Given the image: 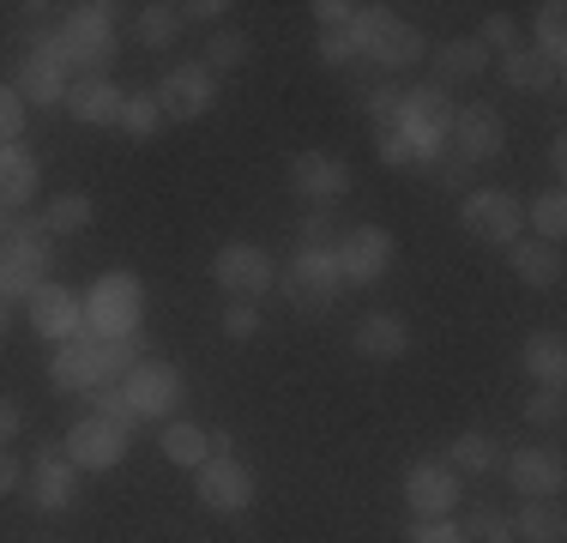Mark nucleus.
Segmentation results:
<instances>
[{"label": "nucleus", "mask_w": 567, "mask_h": 543, "mask_svg": "<svg viewBox=\"0 0 567 543\" xmlns=\"http://www.w3.org/2000/svg\"><path fill=\"white\" fill-rule=\"evenodd\" d=\"M507 478L525 501H556L561 483H567V465H561V453H549V447H519V453L507 459Z\"/></svg>", "instance_id": "6ab92c4d"}, {"label": "nucleus", "mask_w": 567, "mask_h": 543, "mask_svg": "<svg viewBox=\"0 0 567 543\" xmlns=\"http://www.w3.org/2000/svg\"><path fill=\"white\" fill-rule=\"evenodd\" d=\"M350 345H357L369 362H399L404 350H411V326H404L399 315H386V308H374V315L357 320V338H350Z\"/></svg>", "instance_id": "412c9836"}, {"label": "nucleus", "mask_w": 567, "mask_h": 543, "mask_svg": "<svg viewBox=\"0 0 567 543\" xmlns=\"http://www.w3.org/2000/svg\"><path fill=\"white\" fill-rule=\"evenodd\" d=\"M483 61H489V54H483L477 37H453V43L435 49V85H441V91H447V85H465V79L483 73Z\"/></svg>", "instance_id": "a878e982"}, {"label": "nucleus", "mask_w": 567, "mask_h": 543, "mask_svg": "<svg viewBox=\"0 0 567 543\" xmlns=\"http://www.w3.org/2000/svg\"><path fill=\"white\" fill-rule=\"evenodd\" d=\"M458 532H465V543H519V537H513V520H507V513H495V508H477Z\"/></svg>", "instance_id": "79ce46f5"}, {"label": "nucleus", "mask_w": 567, "mask_h": 543, "mask_svg": "<svg viewBox=\"0 0 567 543\" xmlns=\"http://www.w3.org/2000/svg\"><path fill=\"white\" fill-rule=\"evenodd\" d=\"M212 278H218L236 303H254V296H266L278 284V272H272V254L266 248H254V242H229V248H218V260H212Z\"/></svg>", "instance_id": "9d476101"}, {"label": "nucleus", "mask_w": 567, "mask_h": 543, "mask_svg": "<svg viewBox=\"0 0 567 543\" xmlns=\"http://www.w3.org/2000/svg\"><path fill=\"white\" fill-rule=\"evenodd\" d=\"M0 338H7V303H0Z\"/></svg>", "instance_id": "bf43d9fd"}, {"label": "nucleus", "mask_w": 567, "mask_h": 543, "mask_svg": "<svg viewBox=\"0 0 567 543\" xmlns=\"http://www.w3.org/2000/svg\"><path fill=\"white\" fill-rule=\"evenodd\" d=\"M91 417H103V423L121 429V434H133V429L145 423V417L133 411V399L121 392V380H110V387H97V411H91Z\"/></svg>", "instance_id": "e433bc0d"}, {"label": "nucleus", "mask_w": 567, "mask_h": 543, "mask_svg": "<svg viewBox=\"0 0 567 543\" xmlns=\"http://www.w3.org/2000/svg\"><path fill=\"white\" fill-rule=\"evenodd\" d=\"M19 91L24 103H37V109H49V103H66V66H61V54H55V31H37L31 37V54H24V66H19Z\"/></svg>", "instance_id": "f8f14e48"}, {"label": "nucleus", "mask_w": 567, "mask_h": 543, "mask_svg": "<svg viewBox=\"0 0 567 543\" xmlns=\"http://www.w3.org/2000/svg\"><path fill=\"white\" fill-rule=\"evenodd\" d=\"M79 303H85V332L133 338L140 332V315H145V284L133 278V272H103Z\"/></svg>", "instance_id": "f03ea898"}, {"label": "nucleus", "mask_w": 567, "mask_h": 543, "mask_svg": "<svg viewBox=\"0 0 567 543\" xmlns=\"http://www.w3.org/2000/svg\"><path fill=\"white\" fill-rule=\"evenodd\" d=\"M296 248L302 254H332L339 248V217H332L327 206H315L302 224H296Z\"/></svg>", "instance_id": "72a5a7b5"}, {"label": "nucleus", "mask_w": 567, "mask_h": 543, "mask_svg": "<svg viewBox=\"0 0 567 543\" xmlns=\"http://www.w3.org/2000/svg\"><path fill=\"white\" fill-rule=\"evenodd\" d=\"M429 170L441 175V187H453V194H471V163H458V157H441V163H429Z\"/></svg>", "instance_id": "3c124183"}, {"label": "nucleus", "mask_w": 567, "mask_h": 543, "mask_svg": "<svg viewBox=\"0 0 567 543\" xmlns=\"http://www.w3.org/2000/svg\"><path fill=\"white\" fill-rule=\"evenodd\" d=\"M374 152H381V163H393V170H416V163H423V152H416V140L399 127V121H393V127H381V133H374Z\"/></svg>", "instance_id": "a19ab883"}, {"label": "nucleus", "mask_w": 567, "mask_h": 543, "mask_svg": "<svg viewBox=\"0 0 567 543\" xmlns=\"http://www.w3.org/2000/svg\"><path fill=\"white\" fill-rule=\"evenodd\" d=\"M507 266L519 284H532V290H549V284H561V254L549 248V242H507Z\"/></svg>", "instance_id": "b1692460"}, {"label": "nucleus", "mask_w": 567, "mask_h": 543, "mask_svg": "<svg viewBox=\"0 0 567 543\" xmlns=\"http://www.w3.org/2000/svg\"><path fill=\"white\" fill-rule=\"evenodd\" d=\"M453 98L441 85H411L399 103V127L416 140V152H423V163H435L441 152H447V133H453Z\"/></svg>", "instance_id": "20e7f679"}, {"label": "nucleus", "mask_w": 567, "mask_h": 543, "mask_svg": "<svg viewBox=\"0 0 567 543\" xmlns=\"http://www.w3.org/2000/svg\"><path fill=\"white\" fill-rule=\"evenodd\" d=\"M199 501H206L212 513H241L254 501V471L241 465L236 453H212L206 465H199Z\"/></svg>", "instance_id": "4468645a"}, {"label": "nucleus", "mask_w": 567, "mask_h": 543, "mask_svg": "<svg viewBox=\"0 0 567 543\" xmlns=\"http://www.w3.org/2000/svg\"><path fill=\"white\" fill-rule=\"evenodd\" d=\"M121 392L133 399V411H140V417H169L175 399H182V369H169V362H152V357H145L140 369L121 380Z\"/></svg>", "instance_id": "f3484780"}, {"label": "nucleus", "mask_w": 567, "mask_h": 543, "mask_svg": "<svg viewBox=\"0 0 567 543\" xmlns=\"http://www.w3.org/2000/svg\"><path fill=\"white\" fill-rule=\"evenodd\" d=\"M502 79H507V91H549L561 79V66H549L537 49H513V54H502Z\"/></svg>", "instance_id": "bb28decb"}, {"label": "nucleus", "mask_w": 567, "mask_h": 543, "mask_svg": "<svg viewBox=\"0 0 567 543\" xmlns=\"http://www.w3.org/2000/svg\"><path fill=\"white\" fill-rule=\"evenodd\" d=\"M224 0H194V7H182V19H194V24H218L224 19Z\"/></svg>", "instance_id": "864d4df0"}, {"label": "nucleus", "mask_w": 567, "mask_h": 543, "mask_svg": "<svg viewBox=\"0 0 567 543\" xmlns=\"http://www.w3.org/2000/svg\"><path fill=\"white\" fill-rule=\"evenodd\" d=\"M66 109H73V121H85V127H115L121 121V91L103 73H85V79L66 85Z\"/></svg>", "instance_id": "4be33fe9"}, {"label": "nucleus", "mask_w": 567, "mask_h": 543, "mask_svg": "<svg viewBox=\"0 0 567 543\" xmlns=\"http://www.w3.org/2000/svg\"><path fill=\"white\" fill-rule=\"evenodd\" d=\"M254 54V43L241 31H212V43H206V73H229V66H241Z\"/></svg>", "instance_id": "ea45409f"}, {"label": "nucleus", "mask_w": 567, "mask_h": 543, "mask_svg": "<svg viewBox=\"0 0 567 543\" xmlns=\"http://www.w3.org/2000/svg\"><path fill=\"white\" fill-rule=\"evenodd\" d=\"M290 194H302L308 206L344 199V194H350V163H344V157H327V152L290 157Z\"/></svg>", "instance_id": "dca6fc26"}, {"label": "nucleus", "mask_w": 567, "mask_h": 543, "mask_svg": "<svg viewBox=\"0 0 567 543\" xmlns=\"http://www.w3.org/2000/svg\"><path fill=\"white\" fill-rule=\"evenodd\" d=\"M423 31L416 24H404V19H393L386 7H374V24H369V37H362V61L374 66V73H404V66H416L423 61Z\"/></svg>", "instance_id": "423d86ee"}, {"label": "nucleus", "mask_w": 567, "mask_h": 543, "mask_svg": "<svg viewBox=\"0 0 567 543\" xmlns=\"http://www.w3.org/2000/svg\"><path fill=\"white\" fill-rule=\"evenodd\" d=\"M332 260H339L344 284H381L386 266H393V236H386L381 224H357V229H344V236H339Z\"/></svg>", "instance_id": "6e6552de"}, {"label": "nucleus", "mask_w": 567, "mask_h": 543, "mask_svg": "<svg viewBox=\"0 0 567 543\" xmlns=\"http://www.w3.org/2000/svg\"><path fill=\"white\" fill-rule=\"evenodd\" d=\"M447 465H453V471H477V478H489V471L502 465V453H495V441H489L483 429H471V434H458V441H453Z\"/></svg>", "instance_id": "7c9ffc66"}, {"label": "nucleus", "mask_w": 567, "mask_h": 543, "mask_svg": "<svg viewBox=\"0 0 567 543\" xmlns=\"http://www.w3.org/2000/svg\"><path fill=\"white\" fill-rule=\"evenodd\" d=\"M532 224H537V242H549V248H556L561 229H567V199H561V187H549V194L532 199Z\"/></svg>", "instance_id": "4c0bfd02"}, {"label": "nucleus", "mask_w": 567, "mask_h": 543, "mask_svg": "<svg viewBox=\"0 0 567 543\" xmlns=\"http://www.w3.org/2000/svg\"><path fill=\"white\" fill-rule=\"evenodd\" d=\"M477 43H483V54H489V49L513 54V49H519V19H507V12H489V19H483V37H477Z\"/></svg>", "instance_id": "37998d69"}, {"label": "nucleus", "mask_w": 567, "mask_h": 543, "mask_svg": "<svg viewBox=\"0 0 567 543\" xmlns=\"http://www.w3.org/2000/svg\"><path fill=\"white\" fill-rule=\"evenodd\" d=\"M411 543H465V532H458L453 520H416L411 525Z\"/></svg>", "instance_id": "09e8293b"}, {"label": "nucleus", "mask_w": 567, "mask_h": 543, "mask_svg": "<svg viewBox=\"0 0 567 543\" xmlns=\"http://www.w3.org/2000/svg\"><path fill=\"white\" fill-rule=\"evenodd\" d=\"M43 224H49V236H79V229L91 224V199L85 194H55L43 206Z\"/></svg>", "instance_id": "2f4dec72"}, {"label": "nucleus", "mask_w": 567, "mask_h": 543, "mask_svg": "<svg viewBox=\"0 0 567 543\" xmlns=\"http://www.w3.org/2000/svg\"><path fill=\"white\" fill-rule=\"evenodd\" d=\"M175 37H182V7L152 0V7L140 12V43H145V49H169Z\"/></svg>", "instance_id": "473e14b6"}, {"label": "nucleus", "mask_w": 567, "mask_h": 543, "mask_svg": "<svg viewBox=\"0 0 567 543\" xmlns=\"http://www.w3.org/2000/svg\"><path fill=\"white\" fill-rule=\"evenodd\" d=\"M37 199V157L24 145H0V206H31Z\"/></svg>", "instance_id": "393cba45"}, {"label": "nucleus", "mask_w": 567, "mask_h": 543, "mask_svg": "<svg viewBox=\"0 0 567 543\" xmlns=\"http://www.w3.org/2000/svg\"><path fill=\"white\" fill-rule=\"evenodd\" d=\"M320 61L327 66H362V54L350 43V31H320Z\"/></svg>", "instance_id": "49530a36"}, {"label": "nucleus", "mask_w": 567, "mask_h": 543, "mask_svg": "<svg viewBox=\"0 0 567 543\" xmlns=\"http://www.w3.org/2000/svg\"><path fill=\"white\" fill-rule=\"evenodd\" d=\"M458 224L471 229L477 242H519L525 229V206L519 194H507V187H471V194H458Z\"/></svg>", "instance_id": "39448f33"}, {"label": "nucleus", "mask_w": 567, "mask_h": 543, "mask_svg": "<svg viewBox=\"0 0 567 543\" xmlns=\"http://www.w3.org/2000/svg\"><path fill=\"white\" fill-rule=\"evenodd\" d=\"M561 0H549L544 12H537V54H544L549 66H561V54H567V19H561Z\"/></svg>", "instance_id": "c9c22d12"}, {"label": "nucleus", "mask_w": 567, "mask_h": 543, "mask_svg": "<svg viewBox=\"0 0 567 543\" xmlns=\"http://www.w3.org/2000/svg\"><path fill=\"white\" fill-rule=\"evenodd\" d=\"M49 387H55V392H97L103 387V375H97V332H73L55 357H49Z\"/></svg>", "instance_id": "a211bd4d"}, {"label": "nucleus", "mask_w": 567, "mask_h": 543, "mask_svg": "<svg viewBox=\"0 0 567 543\" xmlns=\"http://www.w3.org/2000/svg\"><path fill=\"white\" fill-rule=\"evenodd\" d=\"M19 429H24V411L7 399V392H0V453H7L12 441H19Z\"/></svg>", "instance_id": "603ef678"}, {"label": "nucleus", "mask_w": 567, "mask_h": 543, "mask_svg": "<svg viewBox=\"0 0 567 543\" xmlns=\"http://www.w3.org/2000/svg\"><path fill=\"white\" fill-rule=\"evenodd\" d=\"M152 98H157V109H164V121H199L212 103H218V79H212L199 61H187V66H169L164 85H157Z\"/></svg>", "instance_id": "9b49d317"}, {"label": "nucleus", "mask_w": 567, "mask_h": 543, "mask_svg": "<svg viewBox=\"0 0 567 543\" xmlns=\"http://www.w3.org/2000/svg\"><path fill=\"white\" fill-rule=\"evenodd\" d=\"M399 103H404V91L393 85V79H374V85H362V109H369L374 133L393 127V121H399Z\"/></svg>", "instance_id": "58836bf2"}, {"label": "nucleus", "mask_w": 567, "mask_h": 543, "mask_svg": "<svg viewBox=\"0 0 567 543\" xmlns=\"http://www.w3.org/2000/svg\"><path fill=\"white\" fill-rule=\"evenodd\" d=\"M447 145H453V157L458 163H495L507 152V121L495 115L489 103H465V109H453V133H447Z\"/></svg>", "instance_id": "0eeeda50"}, {"label": "nucleus", "mask_w": 567, "mask_h": 543, "mask_svg": "<svg viewBox=\"0 0 567 543\" xmlns=\"http://www.w3.org/2000/svg\"><path fill=\"white\" fill-rule=\"evenodd\" d=\"M206 441H212V453H229V447H236V434L218 423V429H206Z\"/></svg>", "instance_id": "6e6d98bb"}, {"label": "nucleus", "mask_w": 567, "mask_h": 543, "mask_svg": "<svg viewBox=\"0 0 567 543\" xmlns=\"http://www.w3.org/2000/svg\"><path fill=\"white\" fill-rule=\"evenodd\" d=\"M73 495H79V465H73V459H37V465H31V501H37V508H43V513H66V508H73Z\"/></svg>", "instance_id": "5701e85b"}, {"label": "nucleus", "mask_w": 567, "mask_h": 543, "mask_svg": "<svg viewBox=\"0 0 567 543\" xmlns=\"http://www.w3.org/2000/svg\"><path fill=\"white\" fill-rule=\"evenodd\" d=\"M525 375L561 392V375H567V345H561V332H532V338H525Z\"/></svg>", "instance_id": "c85d7f7f"}, {"label": "nucleus", "mask_w": 567, "mask_h": 543, "mask_svg": "<svg viewBox=\"0 0 567 543\" xmlns=\"http://www.w3.org/2000/svg\"><path fill=\"white\" fill-rule=\"evenodd\" d=\"M513 537L519 543H561L567 537L561 501H525V508L513 513Z\"/></svg>", "instance_id": "cd10ccee"}, {"label": "nucleus", "mask_w": 567, "mask_h": 543, "mask_svg": "<svg viewBox=\"0 0 567 543\" xmlns=\"http://www.w3.org/2000/svg\"><path fill=\"white\" fill-rule=\"evenodd\" d=\"M115 127H127L133 140H152L157 127H164V109H157L152 91H140V98H121V121Z\"/></svg>", "instance_id": "f704fd0d"}, {"label": "nucleus", "mask_w": 567, "mask_h": 543, "mask_svg": "<svg viewBox=\"0 0 567 543\" xmlns=\"http://www.w3.org/2000/svg\"><path fill=\"white\" fill-rule=\"evenodd\" d=\"M339 260L332 254H302L296 248V260H290V272H284V296H290L302 315H327L332 303H339Z\"/></svg>", "instance_id": "1a4fd4ad"}, {"label": "nucleus", "mask_w": 567, "mask_h": 543, "mask_svg": "<svg viewBox=\"0 0 567 543\" xmlns=\"http://www.w3.org/2000/svg\"><path fill=\"white\" fill-rule=\"evenodd\" d=\"M549 170H556V175L567 170V140H561V133H556V140H549Z\"/></svg>", "instance_id": "4d7b16f0"}, {"label": "nucleus", "mask_w": 567, "mask_h": 543, "mask_svg": "<svg viewBox=\"0 0 567 543\" xmlns=\"http://www.w3.org/2000/svg\"><path fill=\"white\" fill-rule=\"evenodd\" d=\"M24 308H31L37 338H55V345H66L73 332H85V303H79L66 284H43V290H37Z\"/></svg>", "instance_id": "aec40b11"}, {"label": "nucleus", "mask_w": 567, "mask_h": 543, "mask_svg": "<svg viewBox=\"0 0 567 543\" xmlns=\"http://www.w3.org/2000/svg\"><path fill=\"white\" fill-rule=\"evenodd\" d=\"M458 471L453 465H435V459H416L411 471H404V501H411L416 520H447L458 508Z\"/></svg>", "instance_id": "ddd939ff"}, {"label": "nucleus", "mask_w": 567, "mask_h": 543, "mask_svg": "<svg viewBox=\"0 0 567 543\" xmlns=\"http://www.w3.org/2000/svg\"><path fill=\"white\" fill-rule=\"evenodd\" d=\"M7 224H12V212H7V206H0V242H7Z\"/></svg>", "instance_id": "13d9d810"}, {"label": "nucleus", "mask_w": 567, "mask_h": 543, "mask_svg": "<svg viewBox=\"0 0 567 543\" xmlns=\"http://www.w3.org/2000/svg\"><path fill=\"white\" fill-rule=\"evenodd\" d=\"M308 12L320 19V31H344V24H350V12H357V7H350V0H315Z\"/></svg>", "instance_id": "8fccbe9b"}, {"label": "nucleus", "mask_w": 567, "mask_h": 543, "mask_svg": "<svg viewBox=\"0 0 567 543\" xmlns=\"http://www.w3.org/2000/svg\"><path fill=\"white\" fill-rule=\"evenodd\" d=\"M254 332H260V308H254V303H229L224 308V338H236V345H241V338H254Z\"/></svg>", "instance_id": "de8ad7c7"}, {"label": "nucleus", "mask_w": 567, "mask_h": 543, "mask_svg": "<svg viewBox=\"0 0 567 543\" xmlns=\"http://www.w3.org/2000/svg\"><path fill=\"white\" fill-rule=\"evenodd\" d=\"M66 459H73L79 471H115L121 459H127V434L110 429L103 417H79V423L66 429Z\"/></svg>", "instance_id": "2eb2a0df"}, {"label": "nucleus", "mask_w": 567, "mask_h": 543, "mask_svg": "<svg viewBox=\"0 0 567 543\" xmlns=\"http://www.w3.org/2000/svg\"><path fill=\"white\" fill-rule=\"evenodd\" d=\"M115 7H73L66 24L55 31V54L61 66H85V73H103L115 61Z\"/></svg>", "instance_id": "7ed1b4c3"}, {"label": "nucleus", "mask_w": 567, "mask_h": 543, "mask_svg": "<svg viewBox=\"0 0 567 543\" xmlns=\"http://www.w3.org/2000/svg\"><path fill=\"white\" fill-rule=\"evenodd\" d=\"M525 423H537V429H556V423H561V392H556V387L532 392V399H525Z\"/></svg>", "instance_id": "a18cd8bd"}, {"label": "nucleus", "mask_w": 567, "mask_h": 543, "mask_svg": "<svg viewBox=\"0 0 567 543\" xmlns=\"http://www.w3.org/2000/svg\"><path fill=\"white\" fill-rule=\"evenodd\" d=\"M164 459L169 465H187V471H199L212 459V441H206V429L199 423H169L164 429Z\"/></svg>", "instance_id": "c756f323"}, {"label": "nucleus", "mask_w": 567, "mask_h": 543, "mask_svg": "<svg viewBox=\"0 0 567 543\" xmlns=\"http://www.w3.org/2000/svg\"><path fill=\"white\" fill-rule=\"evenodd\" d=\"M12 489H19V465H12L7 453H0V495H12Z\"/></svg>", "instance_id": "5fc2aeb1"}, {"label": "nucleus", "mask_w": 567, "mask_h": 543, "mask_svg": "<svg viewBox=\"0 0 567 543\" xmlns=\"http://www.w3.org/2000/svg\"><path fill=\"white\" fill-rule=\"evenodd\" d=\"M24 133V98L12 85H0V145H19Z\"/></svg>", "instance_id": "c03bdc74"}, {"label": "nucleus", "mask_w": 567, "mask_h": 543, "mask_svg": "<svg viewBox=\"0 0 567 543\" xmlns=\"http://www.w3.org/2000/svg\"><path fill=\"white\" fill-rule=\"evenodd\" d=\"M49 284V224L43 212H12L0 242V303H31Z\"/></svg>", "instance_id": "f257e3e1"}]
</instances>
